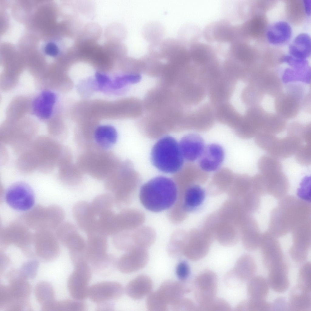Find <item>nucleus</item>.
Returning <instances> with one entry per match:
<instances>
[{
    "label": "nucleus",
    "instance_id": "obj_17",
    "mask_svg": "<svg viewBox=\"0 0 311 311\" xmlns=\"http://www.w3.org/2000/svg\"><path fill=\"white\" fill-rule=\"evenodd\" d=\"M56 100V96L53 92L48 90L43 91L33 101V113L41 119L49 118L52 114Z\"/></svg>",
    "mask_w": 311,
    "mask_h": 311
},
{
    "label": "nucleus",
    "instance_id": "obj_1",
    "mask_svg": "<svg viewBox=\"0 0 311 311\" xmlns=\"http://www.w3.org/2000/svg\"><path fill=\"white\" fill-rule=\"evenodd\" d=\"M177 190L174 182L164 176L154 178L141 187L139 199L143 207L153 212H160L172 207L176 203Z\"/></svg>",
    "mask_w": 311,
    "mask_h": 311
},
{
    "label": "nucleus",
    "instance_id": "obj_12",
    "mask_svg": "<svg viewBox=\"0 0 311 311\" xmlns=\"http://www.w3.org/2000/svg\"><path fill=\"white\" fill-rule=\"evenodd\" d=\"M224 158V152L222 147L217 144H211L205 147L199 158L200 168L207 172L217 170L222 165Z\"/></svg>",
    "mask_w": 311,
    "mask_h": 311
},
{
    "label": "nucleus",
    "instance_id": "obj_18",
    "mask_svg": "<svg viewBox=\"0 0 311 311\" xmlns=\"http://www.w3.org/2000/svg\"><path fill=\"white\" fill-rule=\"evenodd\" d=\"M153 287L152 281L147 276L140 275L130 281L126 286V294L134 299H139L149 295Z\"/></svg>",
    "mask_w": 311,
    "mask_h": 311
},
{
    "label": "nucleus",
    "instance_id": "obj_11",
    "mask_svg": "<svg viewBox=\"0 0 311 311\" xmlns=\"http://www.w3.org/2000/svg\"><path fill=\"white\" fill-rule=\"evenodd\" d=\"M186 281H165L156 291L160 299L169 306L190 291Z\"/></svg>",
    "mask_w": 311,
    "mask_h": 311
},
{
    "label": "nucleus",
    "instance_id": "obj_36",
    "mask_svg": "<svg viewBox=\"0 0 311 311\" xmlns=\"http://www.w3.org/2000/svg\"><path fill=\"white\" fill-rule=\"evenodd\" d=\"M146 306L149 311H167L169 309L168 305L160 299L155 291L149 294Z\"/></svg>",
    "mask_w": 311,
    "mask_h": 311
},
{
    "label": "nucleus",
    "instance_id": "obj_8",
    "mask_svg": "<svg viewBox=\"0 0 311 311\" xmlns=\"http://www.w3.org/2000/svg\"><path fill=\"white\" fill-rule=\"evenodd\" d=\"M304 142L301 138L288 135L283 138L272 135L264 151L278 159H285L295 155Z\"/></svg>",
    "mask_w": 311,
    "mask_h": 311
},
{
    "label": "nucleus",
    "instance_id": "obj_30",
    "mask_svg": "<svg viewBox=\"0 0 311 311\" xmlns=\"http://www.w3.org/2000/svg\"><path fill=\"white\" fill-rule=\"evenodd\" d=\"M87 309V305L83 301L65 299L54 301L46 311H85Z\"/></svg>",
    "mask_w": 311,
    "mask_h": 311
},
{
    "label": "nucleus",
    "instance_id": "obj_41",
    "mask_svg": "<svg viewBox=\"0 0 311 311\" xmlns=\"http://www.w3.org/2000/svg\"><path fill=\"white\" fill-rule=\"evenodd\" d=\"M38 266V263L36 261H29L24 263L20 272L26 278H32L35 276Z\"/></svg>",
    "mask_w": 311,
    "mask_h": 311
},
{
    "label": "nucleus",
    "instance_id": "obj_35",
    "mask_svg": "<svg viewBox=\"0 0 311 311\" xmlns=\"http://www.w3.org/2000/svg\"><path fill=\"white\" fill-rule=\"evenodd\" d=\"M231 310L229 303L223 299L215 298L204 305L197 306V311H230Z\"/></svg>",
    "mask_w": 311,
    "mask_h": 311
},
{
    "label": "nucleus",
    "instance_id": "obj_32",
    "mask_svg": "<svg viewBox=\"0 0 311 311\" xmlns=\"http://www.w3.org/2000/svg\"><path fill=\"white\" fill-rule=\"evenodd\" d=\"M117 261L114 256L108 254L104 260L92 266V270L97 275H108L112 272L115 268H117Z\"/></svg>",
    "mask_w": 311,
    "mask_h": 311
},
{
    "label": "nucleus",
    "instance_id": "obj_14",
    "mask_svg": "<svg viewBox=\"0 0 311 311\" xmlns=\"http://www.w3.org/2000/svg\"><path fill=\"white\" fill-rule=\"evenodd\" d=\"M73 212L78 226L86 234L96 226L97 219L91 203L78 202L74 205Z\"/></svg>",
    "mask_w": 311,
    "mask_h": 311
},
{
    "label": "nucleus",
    "instance_id": "obj_15",
    "mask_svg": "<svg viewBox=\"0 0 311 311\" xmlns=\"http://www.w3.org/2000/svg\"><path fill=\"white\" fill-rule=\"evenodd\" d=\"M268 282L269 286L274 291L282 293L285 291L289 286L288 268L282 261L269 269Z\"/></svg>",
    "mask_w": 311,
    "mask_h": 311
},
{
    "label": "nucleus",
    "instance_id": "obj_43",
    "mask_svg": "<svg viewBox=\"0 0 311 311\" xmlns=\"http://www.w3.org/2000/svg\"><path fill=\"white\" fill-rule=\"evenodd\" d=\"M310 177L306 176L302 180L300 185V187L298 190V193L302 198L308 200L310 196Z\"/></svg>",
    "mask_w": 311,
    "mask_h": 311
},
{
    "label": "nucleus",
    "instance_id": "obj_31",
    "mask_svg": "<svg viewBox=\"0 0 311 311\" xmlns=\"http://www.w3.org/2000/svg\"><path fill=\"white\" fill-rule=\"evenodd\" d=\"M246 24L247 32L250 35L255 37L261 36L267 29L266 20L261 15L254 16Z\"/></svg>",
    "mask_w": 311,
    "mask_h": 311
},
{
    "label": "nucleus",
    "instance_id": "obj_47",
    "mask_svg": "<svg viewBox=\"0 0 311 311\" xmlns=\"http://www.w3.org/2000/svg\"><path fill=\"white\" fill-rule=\"evenodd\" d=\"M96 310L97 311H110L112 310L113 305V303L108 302H104L97 304Z\"/></svg>",
    "mask_w": 311,
    "mask_h": 311
},
{
    "label": "nucleus",
    "instance_id": "obj_29",
    "mask_svg": "<svg viewBox=\"0 0 311 311\" xmlns=\"http://www.w3.org/2000/svg\"><path fill=\"white\" fill-rule=\"evenodd\" d=\"M91 204L95 215L98 217L106 213L113 211L114 202L111 194H103L96 197Z\"/></svg>",
    "mask_w": 311,
    "mask_h": 311
},
{
    "label": "nucleus",
    "instance_id": "obj_23",
    "mask_svg": "<svg viewBox=\"0 0 311 311\" xmlns=\"http://www.w3.org/2000/svg\"><path fill=\"white\" fill-rule=\"evenodd\" d=\"M94 137L96 142L100 146L107 149L110 148L116 143L118 134L113 126L108 125H101L96 129Z\"/></svg>",
    "mask_w": 311,
    "mask_h": 311
},
{
    "label": "nucleus",
    "instance_id": "obj_37",
    "mask_svg": "<svg viewBox=\"0 0 311 311\" xmlns=\"http://www.w3.org/2000/svg\"><path fill=\"white\" fill-rule=\"evenodd\" d=\"M295 159L300 164L306 166L311 163V143L302 146L295 154Z\"/></svg>",
    "mask_w": 311,
    "mask_h": 311
},
{
    "label": "nucleus",
    "instance_id": "obj_4",
    "mask_svg": "<svg viewBox=\"0 0 311 311\" xmlns=\"http://www.w3.org/2000/svg\"><path fill=\"white\" fill-rule=\"evenodd\" d=\"M89 264L85 260L73 265L74 269L69 276L67 283L69 294L73 299L83 301L88 297L92 271Z\"/></svg>",
    "mask_w": 311,
    "mask_h": 311
},
{
    "label": "nucleus",
    "instance_id": "obj_7",
    "mask_svg": "<svg viewBox=\"0 0 311 311\" xmlns=\"http://www.w3.org/2000/svg\"><path fill=\"white\" fill-rule=\"evenodd\" d=\"M87 234L85 256L88 263L92 266L101 262L108 255L107 236L97 226Z\"/></svg>",
    "mask_w": 311,
    "mask_h": 311
},
{
    "label": "nucleus",
    "instance_id": "obj_27",
    "mask_svg": "<svg viewBox=\"0 0 311 311\" xmlns=\"http://www.w3.org/2000/svg\"><path fill=\"white\" fill-rule=\"evenodd\" d=\"M34 293L36 298L42 305L43 310L55 300V293L53 288L49 283L42 282L36 285Z\"/></svg>",
    "mask_w": 311,
    "mask_h": 311
},
{
    "label": "nucleus",
    "instance_id": "obj_22",
    "mask_svg": "<svg viewBox=\"0 0 311 311\" xmlns=\"http://www.w3.org/2000/svg\"><path fill=\"white\" fill-rule=\"evenodd\" d=\"M205 197V191L202 188L198 185L191 186L185 193L183 208L187 211L193 210L202 204Z\"/></svg>",
    "mask_w": 311,
    "mask_h": 311
},
{
    "label": "nucleus",
    "instance_id": "obj_6",
    "mask_svg": "<svg viewBox=\"0 0 311 311\" xmlns=\"http://www.w3.org/2000/svg\"><path fill=\"white\" fill-rule=\"evenodd\" d=\"M217 287V279L213 271L206 270L199 274L193 283V289L198 306L210 302L216 298Z\"/></svg>",
    "mask_w": 311,
    "mask_h": 311
},
{
    "label": "nucleus",
    "instance_id": "obj_38",
    "mask_svg": "<svg viewBox=\"0 0 311 311\" xmlns=\"http://www.w3.org/2000/svg\"><path fill=\"white\" fill-rule=\"evenodd\" d=\"M271 309V304L265 299L249 298L247 300V311H268Z\"/></svg>",
    "mask_w": 311,
    "mask_h": 311
},
{
    "label": "nucleus",
    "instance_id": "obj_25",
    "mask_svg": "<svg viewBox=\"0 0 311 311\" xmlns=\"http://www.w3.org/2000/svg\"><path fill=\"white\" fill-rule=\"evenodd\" d=\"M248 281L247 290L249 298L265 299L269 292L268 281L260 276H254Z\"/></svg>",
    "mask_w": 311,
    "mask_h": 311
},
{
    "label": "nucleus",
    "instance_id": "obj_48",
    "mask_svg": "<svg viewBox=\"0 0 311 311\" xmlns=\"http://www.w3.org/2000/svg\"><path fill=\"white\" fill-rule=\"evenodd\" d=\"M310 0H307L304 1L303 5L305 12L308 15H310Z\"/></svg>",
    "mask_w": 311,
    "mask_h": 311
},
{
    "label": "nucleus",
    "instance_id": "obj_42",
    "mask_svg": "<svg viewBox=\"0 0 311 311\" xmlns=\"http://www.w3.org/2000/svg\"><path fill=\"white\" fill-rule=\"evenodd\" d=\"M176 272L177 277L181 281H186L190 274L189 265L185 261H180L176 267Z\"/></svg>",
    "mask_w": 311,
    "mask_h": 311
},
{
    "label": "nucleus",
    "instance_id": "obj_10",
    "mask_svg": "<svg viewBox=\"0 0 311 311\" xmlns=\"http://www.w3.org/2000/svg\"><path fill=\"white\" fill-rule=\"evenodd\" d=\"M149 254L142 248H133L121 256L117 261V268L124 273H129L143 268L147 264Z\"/></svg>",
    "mask_w": 311,
    "mask_h": 311
},
{
    "label": "nucleus",
    "instance_id": "obj_39",
    "mask_svg": "<svg viewBox=\"0 0 311 311\" xmlns=\"http://www.w3.org/2000/svg\"><path fill=\"white\" fill-rule=\"evenodd\" d=\"M141 78V76L138 74H129L118 77L114 82L110 84V87L114 89H120L127 84L137 83L140 80Z\"/></svg>",
    "mask_w": 311,
    "mask_h": 311
},
{
    "label": "nucleus",
    "instance_id": "obj_5",
    "mask_svg": "<svg viewBox=\"0 0 311 311\" xmlns=\"http://www.w3.org/2000/svg\"><path fill=\"white\" fill-rule=\"evenodd\" d=\"M5 200L8 205L19 211H26L34 205L35 197L34 192L27 184L18 182L10 186L6 191Z\"/></svg>",
    "mask_w": 311,
    "mask_h": 311
},
{
    "label": "nucleus",
    "instance_id": "obj_33",
    "mask_svg": "<svg viewBox=\"0 0 311 311\" xmlns=\"http://www.w3.org/2000/svg\"><path fill=\"white\" fill-rule=\"evenodd\" d=\"M297 285L302 290L308 293L311 291V264L307 262L301 267L299 271Z\"/></svg>",
    "mask_w": 311,
    "mask_h": 311
},
{
    "label": "nucleus",
    "instance_id": "obj_46",
    "mask_svg": "<svg viewBox=\"0 0 311 311\" xmlns=\"http://www.w3.org/2000/svg\"><path fill=\"white\" fill-rule=\"evenodd\" d=\"M96 77L97 82L100 87H104L108 84H109L110 80L106 75L97 73L96 75Z\"/></svg>",
    "mask_w": 311,
    "mask_h": 311
},
{
    "label": "nucleus",
    "instance_id": "obj_26",
    "mask_svg": "<svg viewBox=\"0 0 311 311\" xmlns=\"http://www.w3.org/2000/svg\"><path fill=\"white\" fill-rule=\"evenodd\" d=\"M97 226L107 236H113L120 232L117 214L113 211L106 213L97 219Z\"/></svg>",
    "mask_w": 311,
    "mask_h": 311
},
{
    "label": "nucleus",
    "instance_id": "obj_40",
    "mask_svg": "<svg viewBox=\"0 0 311 311\" xmlns=\"http://www.w3.org/2000/svg\"><path fill=\"white\" fill-rule=\"evenodd\" d=\"M174 311H197V306L191 299L183 297L178 300L169 306Z\"/></svg>",
    "mask_w": 311,
    "mask_h": 311
},
{
    "label": "nucleus",
    "instance_id": "obj_13",
    "mask_svg": "<svg viewBox=\"0 0 311 311\" xmlns=\"http://www.w3.org/2000/svg\"><path fill=\"white\" fill-rule=\"evenodd\" d=\"M179 144L184 159L190 162L199 159L205 147L203 138L195 134H189L183 136Z\"/></svg>",
    "mask_w": 311,
    "mask_h": 311
},
{
    "label": "nucleus",
    "instance_id": "obj_16",
    "mask_svg": "<svg viewBox=\"0 0 311 311\" xmlns=\"http://www.w3.org/2000/svg\"><path fill=\"white\" fill-rule=\"evenodd\" d=\"M260 245L263 262L268 269L282 261L283 255L278 241L270 236L261 240Z\"/></svg>",
    "mask_w": 311,
    "mask_h": 311
},
{
    "label": "nucleus",
    "instance_id": "obj_3",
    "mask_svg": "<svg viewBox=\"0 0 311 311\" xmlns=\"http://www.w3.org/2000/svg\"><path fill=\"white\" fill-rule=\"evenodd\" d=\"M32 146L38 161V169L45 172L52 169L61 155L58 143L50 138L41 137L32 142Z\"/></svg>",
    "mask_w": 311,
    "mask_h": 311
},
{
    "label": "nucleus",
    "instance_id": "obj_20",
    "mask_svg": "<svg viewBox=\"0 0 311 311\" xmlns=\"http://www.w3.org/2000/svg\"><path fill=\"white\" fill-rule=\"evenodd\" d=\"M288 306L291 311H310L311 293L303 291L296 285L290 292Z\"/></svg>",
    "mask_w": 311,
    "mask_h": 311
},
{
    "label": "nucleus",
    "instance_id": "obj_21",
    "mask_svg": "<svg viewBox=\"0 0 311 311\" xmlns=\"http://www.w3.org/2000/svg\"><path fill=\"white\" fill-rule=\"evenodd\" d=\"M291 32V26L287 22L279 21L272 24L267 29L266 37L271 43L280 44L289 40Z\"/></svg>",
    "mask_w": 311,
    "mask_h": 311
},
{
    "label": "nucleus",
    "instance_id": "obj_2",
    "mask_svg": "<svg viewBox=\"0 0 311 311\" xmlns=\"http://www.w3.org/2000/svg\"><path fill=\"white\" fill-rule=\"evenodd\" d=\"M151 160L154 166L159 170L173 173L181 169L184 158L179 143L173 137L167 136L160 139L154 145Z\"/></svg>",
    "mask_w": 311,
    "mask_h": 311
},
{
    "label": "nucleus",
    "instance_id": "obj_45",
    "mask_svg": "<svg viewBox=\"0 0 311 311\" xmlns=\"http://www.w3.org/2000/svg\"><path fill=\"white\" fill-rule=\"evenodd\" d=\"M288 309V303L284 299L279 298L276 299L271 304V309Z\"/></svg>",
    "mask_w": 311,
    "mask_h": 311
},
{
    "label": "nucleus",
    "instance_id": "obj_9",
    "mask_svg": "<svg viewBox=\"0 0 311 311\" xmlns=\"http://www.w3.org/2000/svg\"><path fill=\"white\" fill-rule=\"evenodd\" d=\"M124 291L122 286L118 282L104 281L89 287L88 297L92 301L98 304L120 298Z\"/></svg>",
    "mask_w": 311,
    "mask_h": 311
},
{
    "label": "nucleus",
    "instance_id": "obj_28",
    "mask_svg": "<svg viewBox=\"0 0 311 311\" xmlns=\"http://www.w3.org/2000/svg\"><path fill=\"white\" fill-rule=\"evenodd\" d=\"M277 100V109L280 113L285 116L284 118H290L295 116L298 111V104L297 99L291 95H282Z\"/></svg>",
    "mask_w": 311,
    "mask_h": 311
},
{
    "label": "nucleus",
    "instance_id": "obj_44",
    "mask_svg": "<svg viewBox=\"0 0 311 311\" xmlns=\"http://www.w3.org/2000/svg\"><path fill=\"white\" fill-rule=\"evenodd\" d=\"M44 50L46 54L53 57L57 56L59 52L58 46L55 43L53 42H49L46 44Z\"/></svg>",
    "mask_w": 311,
    "mask_h": 311
},
{
    "label": "nucleus",
    "instance_id": "obj_19",
    "mask_svg": "<svg viewBox=\"0 0 311 311\" xmlns=\"http://www.w3.org/2000/svg\"><path fill=\"white\" fill-rule=\"evenodd\" d=\"M232 271L240 282L248 280L254 276L257 265L253 258L248 254L241 256L237 261Z\"/></svg>",
    "mask_w": 311,
    "mask_h": 311
},
{
    "label": "nucleus",
    "instance_id": "obj_24",
    "mask_svg": "<svg viewBox=\"0 0 311 311\" xmlns=\"http://www.w3.org/2000/svg\"><path fill=\"white\" fill-rule=\"evenodd\" d=\"M290 55L298 59H306L310 56L311 41L309 36L302 33L295 38L289 48Z\"/></svg>",
    "mask_w": 311,
    "mask_h": 311
},
{
    "label": "nucleus",
    "instance_id": "obj_34",
    "mask_svg": "<svg viewBox=\"0 0 311 311\" xmlns=\"http://www.w3.org/2000/svg\"><path fill=\"white\" fill-rule=\"evenodd\" d=\"M64 244L70 252H82L85 251L86 242L78 232L70 236Z\"/></svg>",
    "mask_w": 311,
    "mask_h": 311
}]
</instances>
